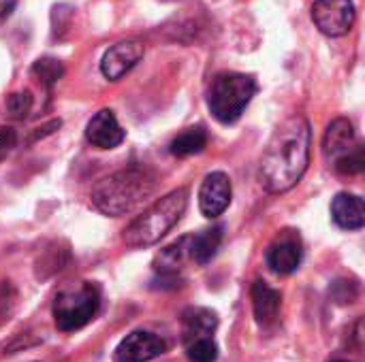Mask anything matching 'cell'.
<instances>
[{"label": "cell", "instance_id": "6da1fadb", "mask_svg": "<svg viewBox=\"0 0 365 362\" xmlns=\"http://www.w3.org/2000/svg\"><path fill=\"white\" fill-rule=\"evenodd\" d=\"M310 137L304 115H291L274 130L259 169L261 186L267 192L282 194L297 186L310 164Z\"/></svg>", "mask_w": 365, "mask_h": 362}, {"label": "cell", "instance_id": "7a4b0ae2", "mask_svg": "<svg viewBox=\"0 0 365 362\" xmlns=\"http://www.w3.org/2000/svg\"><path fill=\"white\" fill-rule=\"evenodd\" d=\"M156 190V177L152 171L130 166L101 179L92 190V205L109 215H126L143 205Z\"/></svg>", "mask_w": 365, "mask_h": 362}, {"label": "cell", "instance_id": "3957f363", "mask_svg": "<svg viewBox=\"0 0 365 362\" xmlns=\"http://www.w3.org/2000/svg\"><path fill=\"white\" fill-rule=\"evenodd\" d=\"M186 207H188L186 188H178L165 194L124 228L122 241L128 247H150L158 243L182 220Z\"/></svg>", "mask_w": 365, "mask_h": 362}, {"label": "cell", "instance_id": "277c9868", "mask_svg": "<svg viewBox=\"0 0 365 362\" xmlns=\"http://www.w3.org/2000/svg\"><path fill=\"white\" fill-rule=\"evenodd\" d=\"M257 94V81L244 73H220L212 81L207 94V107L220 124H235L252 96Z\"/></svg>", "mask_w": 365, "mask_h": 362}, {"label": "cell", "instance_id": "5b68a950", "mask_svg": "<svg viewBox=\"0 0 365 362\" xmlns=\"http://www.w3.org/2000/svg\"><path fill=\"white\" fill-rule=\"evenodd\" d=\"M101 292L94 284L81 282L58 292L53 301V322L60 331L73 333L83 329L98 312Z\"/></svg>", "mask_w": 365, "mask_h": 362}, {"label": "cell", "instance_id": "8992f818", "mask_svg": "<svg viewBox=\"0 0 365 362\" xmlns=\"http://www.w3.org/2000/svg\"><path fill=\"white\" fill-rule=\"evenodd\" d=\"M355 17L357 11L353 0H314L312 4V21L325 36L331 38L349 34Z\"/></svg>", "mask_w": 365, "mask_h": 362}, {"label": "cell", "instance_id": "52a82bcc", "mask_svg": "<svg viewBox=\"0 0 365 362\" xmlns=\"http://www.w3.org/2000/svg\"><path fill=\"white\" fill-rule=\"evenodd\" d=\"M167 344L148 331H135L126 335L113 352L115 362H150L165 354Z\"/></svg>", "mask_w": 365, "mask_h": 362}, {"label": "cell", "instance_id": "ba28073f", "mask_svg": "<svg viewBox=\"0 0 365 362\" xmlns=\"http://www.w3.org/2000/svg\"><path fill=\"white\" fill-rule=\"evenodd\" d=\"M145 47L139 41H120L113 47H109L101 60V73L109 81L122 79L128 70L137 66V62L143 58Z\"/></svg>", "mask_w": 365, "mask_h": 362}, {"label": "cell", "instance_id": "9c48e42d", "mask_svg": "<svg viewBox=\"0 0 365 362\" xmlns=\"http://www.w3.org/2000/svg\"><path fill=\"white\" fill-rule=\"evenodd\" d=\"M231 196H233V188H231V179L216 171L210 173L199 190V209L205 218H218L222 215L229 205H231Z\"/></svg>", "mask_w": 365, "mask_h": 362}, {"label": "cell", "instance_id": "30bf717a", "mask_svg": "<svg viewBox=\"0 0 365 362\" xmlns=\"http://www.w3.org/2000/svg\"><path fill=\"white\" fill-rule=\"evenodd\" d=\"M124 137H126V132L120 126V122L111 109H101L88 122V128H86V139L98 149H113L124 141Z\"/></svg>", "mask_w": 365, "mask_h": 362}, {"label": "cell", "instance_id": "8fae6325", "mask_svg": "<svg viewBox=\"0 0 365 362\" xmlns=\"http://www.w3.org/2000/svg\"><path fill=\"white\" fill-rule=\"evenodd\" d=\"M357 145V139H355V128L349 119L340 117V119H334L327 130H325V139H323V154L327 158V162H336L340 160L344 154H349L353 147Z\"/></svg>", "mask_w": 365, "mask_h": 362}, {"label": "cell", "instance_id": "7c38bea8", "mask_svg": "<svg viewBox=\"0 0 365 362\" xmlns=\"http://www.w3.org/2000/svg\"><path fill=\"white\" fill-rule=\"evenodd\" d=\"M331 218L342 230H361L365 224L364 198L357 194L340 192L331 203Z\"/></svg>", "mask_w": 365, "mask_h": 362}, {"label": "cell", "instance_id": "4fadbf2b", "mask_svg": "<svg viewBox=\"0 0 365 362\" xmlns=\"http://www.w3.org/2000/svg\"><path fill=\"white\" fill-rule=\"evenodd\" d=\"M280 305H282V297L278 290H274L269 284L261 280L252 284V309L261 326H269L276 322L280 314Z\"/></svg>", "mask_w": 365, "mask_h": 362}, {"label": "cell", "instance_id": "5bb4252c", "mask_svg": "<svg viewBox=\"0 0 365 362\" xmlns=\"http://www.w3.org/2000/svg\"><path fill=\"white\" fill-rule=\"evenodd\" d=\"M182 339L188 346L197 339L210 337L218 329V316L205 307H190L182 316Z\"/></svg>", "mask_w": 365, "mask_h": 362}, {"label": "cell", "instance_id": "9a60e30c", "mask_svg": "<svg viewBox=\"0 0 365 362\" xmlns=\"http://www.w3.org/2000/svg\"><path fill=\"white\" fill-rule=\"evenodd\" d=\"M302 262V247L295 239L276 241L267 252V265L278 275H291Z\"/></svg>", "mask_w": 365, "mask_h": 362}, {"label": "cell", "instance_id": "2e32d148", "mask_svg": "<svg viewBox=\"0 0 365 362\" xmlns=\"http://www.w3.org/2000/svg\"><path fill=\"white\" fill-rule=\"evenodd\" d=\"M188 247H190V237H182L175 243H171L169 247H165L156 260H154V271L160 277H178V271L182 269L186 256H188Z\"/></svg>", "mask_w": 365, "mask_h": 362}, {"label": "cell", "instance_id": "e0dca14e", "mask_svg": "<svg viewBox=\"0 0 365 362\" xmlns=\"http://www.w3.org/2000/svg\"><path fill=\"white\" fill-rule=\"evenodd\" d=\"M222 226H214V228H207V230H201L199 235H195V237H190V247H188V256L197 262V265H207L214 256H216V252H218V247H220V243H222Z\"/></svg>", "mask_w": 365, "mask_h": 362}, {"label": "cell", "instance_id": "ac0fdd59", "mask_svg": "<svg viewBox=\"0 0 365 362\" xmlns=\"http://www.w3.org/2000/svg\"><path fill=\"white\" fill-rule=\"evenodd\" d=\"M207 145V132L203 126H192L186 128L184 132H180L173 141L169 151L178 158H186V156H195L201 154Z\"/></svg>", "mask_w": 365, "mask_h": 362}, {"label": "cell", "instance_id": "d6986e66", "mask_svg": "<svg viewBox=\"0 0 365 362\" xmlns=\"http://www.w3.org/2000/svg\"><path fill=\"white\" fill-rule=\"evenodd\" d=\"M30 73L47 87V90H51L60 79H62V75H64V66H62V62L60 60H56V58H49V55H45V58H38L34 64H32V68H30Z\"/></svg>", "mask_w": 365, "mask_h": 362}, {"label": "cell", "instance_id": "ffe728a7", "mask_svg": "<svg viewBox=\"0 0 365 362\" xmlns=\"http://www.w3.org/2000/svg\"><path fill=\"white\" fill-rule=\"evenodd\" d=\"M338 173L342 175H359L365 169V149L361 143H357L349 154H344L340 160L334 162Z\"/></svg>", "mask_w": 365, "mask_h": 362}, {"label": "cell", "instance_id": "44dd1931", "mask_svg": "<svg viewBox=\"0 0 365 362\" xmlns=\"http://www.w3.org/2000/svg\"><path fill=\"white\" fill-rule=\"evenodd\" d=\"M186 354L190 362H216L218 358V346L212 337L197 339L186 346Z\"/></svg>", "mask_w": 365, "mask_h": 362}, {"label": "cell", "instance_id": "7402d4cb", "mask_svg": "<svg viewBox=\"0 0 365 362\" xmlns=\"http://www.w3.org/2000/svg\"><path fill=\"white\" fill-rule=\"evenodd\" d=\"M32 94L28 92V90H24V92H13L9 98H6V115L11 117V119H24V117H28V113H30V109H32Z\"/></svg>", "mask_w": 365, "mask_h": 362}, {"label": "cell", "instance_id": "603a6c76", "mask_svg": "<svg viewBox=\"0 0 365 362\" xmlns=\"http://www.w3.org/2000/svg\"><path fill=\"white\" fill-rule=\"evenodd\" d=\"M15 143H17L15 130L9 126H0V160L9 156V151L15 147Z\"/></svg>", "mask_w": 365, "mask_h": 362}, {"label": "cell", "instance_id": "cb8c5ba5", "mask_svg": "<svg viewBox=\"0 0 365 362\" xmlns=\"http://www.w3.org/2000/svg\"><path fill=\"white\" fill-rule=\"evenodd\" d=\"M56 128H60V119H53V122H49L47 126H43V128H36L38 132H34V137H32V141H36V139H43L45 134H51Z\"/></svg>", "mask_w": 365, "mask_h": 362}, {"label": "cell", "instance_id": "d4e9b609", "mask_svg": "<svg viewBox=\"0 0 365 362\" xmlns=\"http://www.w3.org/2000/svg\"><path fill=\"white\" fill-rule=\"evenodd\" d=\"M331 362H349V361H331Z\"/></svg>", "mask_w": 365, "mask_h": 362}]
</instances>
